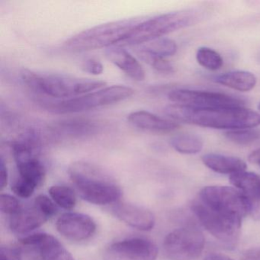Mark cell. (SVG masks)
<instances>
[{"label":"cell","mask_w":260,"mask_h":260,"mask_svg":"<svg viewBox=\"0 0 260 260\" xmlns=\"http://www.w3.org/2000/svg\"><path fill=\"white\" fill-rule=\"evenodd\" d=\"M230 182L244 197L249 215L260 220V176L245 170L231 175Z\"/></svg>","instance_id":"13"},{"label":"cell","mask_w":260,"mask_h":260,"mask_svg":"<svg viewBox=\"0 0 260 260\" xmlns=\"http://www.w3.org/2000/svg\"><path fill=\"white\" fill-rule=\"evenodd\" d=\"M57 231L72 241H83L90 238L96 231V224L87 214L68 212L62 214L56 222Z\"/></svg>","instance_id":"12"},{"label":"cell","mask_w":260,"mask_h":260,"mask_svg":"<svg viewBox=\"0 0 260 260\" xmlns=\"http://www.w3.org/2000/svg\"><path fill=\"white\" fill-rule=\"evenodd\" d=\"M257 61H258V63L260 64V53L258 54V57H257Z\"/></svg>","instance_id":"37"},{"label":"cell","mask_w":260,"mask_h":260,"mask_svg":"<svg viewBox=\"0 0 260 260\" xmlns=\"http://www.w3.org/2000/svg\"><path fill=\"white\" fill-rule=\"evenodd\" d=\"M133 127L153 133H170L179 128V123L161 118L147 111L132 112L127 117Z\"/></svg>","instance_id":"19"},{"label":"cell","mask_w":260,"mask_h":260,"mask_svg":"<svg viewBox=\"0 0 260 260\" xmlns=\"http://www.w3.org/2000/svg\"><path fill=\"white\" fill-rule=\"evenodd\" d=\"M203 234L194 228H182L167 234L164 250L170 260H194L205 248Z\"/></svg>","instance_id":"9"},{"label":"cell","mask_w":260,"mask_h":260,"mask_svg":"<svg viewBox=\"0 0 260 260\" xmlns=\"http://www.w3.org/2000/svg\"><path fill=\"white\" fill-rule=\"evenodd\" d=\"M83 71L92 75H100L104 71L103 63L95 59H88L82 65Z\"/></svg>","instance_id":"33"},{"label":"cell","mask_w":260,"mask_h":260,"mask_svg":"<svg viewBox=\"0 0 260 260\" xmlns=\"http://www.w3.org/2000/svg\"><path fill=\"white\" fill-rule=\"evenodd\" d=\"M25 85L31 90L55 99L75 98L103 89L106 82L57 74H39L29 70L22 73Z\"/></svg>","instance_id":"3"},{"label":"cell","mask_w":260,"mask_h":260,"mask_svg":"<svg viewBox=\"0 0 260 260\" xmlns=\"http://www.w3.org/2000/svg\"><path fill=\"white\" fill-rule=\"evenodd\" d=\"M158 248L152 240L141 237L112 243L105 251L104 260H156Z\"/></svg>","instance_id":"11"},{"label":"cell","mask_w":260,"mask_h":260,"mask_svg":"<svg viewBox=\"0 0 260 260\" xmlns=\"http://www.w3.org/2000/svg\"><path fill=\"white\" fill-rule=\"evenodd\" d=\"M196 60L201 66L208 71H218L223 65V60L220 54L206 47L198 49Z\"/></svg>","instance_id":"26"},{"label":"cell","mask_w":260,"mask_h":260,"mask_svg":"<svg viewBox=\"0 0 260 260\" xmlns=\"http://www.w3.org/2000/svg\"><path fill=\"white\" fill-rule=\"evenodd\" d=\"M68 174L83 200L98 205H114L121 196V189L107 172L95 164L76 161Z\"/></svg>","instance_id":"2"},{"label":"cell","mask_w":260,"mask_h":260,"mask_svg":"<svg viewBox=\"0 0 260 260\" xmlns=\"http://www.w3.org/2000/svg\"><path fill=\"white\" fill-rule=\"evenodd\" d=\"M191 211L202 226L219 241L228 246H234L238 240L242 220L219 212L198 198L193 201Z\"/></svg>","instance_id":"7"},{"label":"cell","mask_w":260,"mask_h":260,"mask_svg":"<svg viewBox=\"0 0 260 260\" xmlns=\"http://www.w3.org/2000/svg\"><path fill=\"white\" fill-rule=\"evenodd\" d=\"M202 19V12L191 9L165 13L142 20L134 27L120 46H140L178 30L194 25Z\"/></svg>","instance_id":"4"},{"label":"cell","mask_w":260,"mask_h":260,"mask_svg":"<svg viewBox=\"0 0 260 260\" xmlns=\"http://www.w3.org/2000/svg\"><path fill=\"white\" fill-rule=\"evenodd\" d=\"M202 162L208 169L220 174H234L246 170V162L236 156L208 153L202 156Z\"/></svg>","instance_id":"21"},{"label":"cell","mask_w":260,"mask_h":260,"mask_svg":"<svg viewBox=\"0 0 260 260\" xmlns=\"http://www.w3.org/2000/svg\"><path fill=\"white\" fill-rule=\"evenodd\" d=\"M172 147L182 154H197L203 149V139L194 134H180L171 139Z\"/></svg>","instance_id":"23"},{"label":"cell","mask_w":260,"mask_h":260,"mask_svg":"<svg viewBox=\"0 0 260 260\" xmlns=\"http://www.w3.org/2000/svg\"><path fill=\"white\" fill-rule=\"evenodd\" d=\"M139 49L145 52L150 53L153 55L166 58L167 57L176 54L178 47L176 42L167 38H160L156 40L147 42L144 45H140Z\"/></svg>","instance_id":"24"},{"label":"cell","mask_w":260,"mask_h":260,"mask_svg":"<svg viewBox=\"0 0 260 260\" xmlns=\"http://www.w3.org/2000/svg\"><path fill=\"white\" fill-rule=\"evenodd\" d=\"M8 170H7V166H6L5 161L3 157H1V162H0V188L1 190H4L7 187L8 183Z\"/></svg>","instance_id":"34"},{"label":"cell","mask_w":260,"mask_h":260,"mask_svg":"<svg viewBox=\"0 0 260 260\" xmlns=\"http://www.w3.org/2000/svg\"><path fill=\"white\" fill-rule=\"evenodd\" d=\"M135 90L123 85H114L75 98L61 101L40 100L42 107L57 114L79 113L116 104L132 97Z\"/></svg>","instance_id":"6"},{"label":"cell","mask_w":260,"mask_h":260,"mask_svg":"<svg viewBox=\"0 0 260 260\" xmlns=\"http://www.w3.org/2000/svg\"><path fill=\"white\" fill-rule=\"evenodd\" d=\"M214 81L234 90L249 92L256 85L257 78L249 71H237L216 76Z\"/></svg>","instance_id":"22"},{"label":"cell","mask_w":260,"mask_h":260,"mask_svg":"<svg viewBox=\"0 0 260 260\" xmlns=\"http://www.w3.org/2000/svg\"><path fill=\"white\" fill-rule=\"evenodd\" d=\"M203 260H234L228 255L220 253H210Z\"/></svg>","instance_id":"36"},{"label":"cell","mask_w":260,"mask_h":260,"mask_svg":"<svg viewBox=\"0 0 260 260\" xmlns=\"http://www.w3.org/2000/svg\"><path fill=\"white\" fill-rule=\"evenodd\" d=\"M34 202L48 216V218H51L57 214V208L55 202L48 196L40 194L35 199Z\"/></svg>","instance_id":"30"},{"label":"cell","mask_w":260,"mask_h":260,"mask_svg":"<svg viewBox=\"0 0 260 260\" xmlns=\"http://www.w3.org/2000/svg\"><path fill=\"white\" fill-rule=\"evenodd\" d=\"M142 20L135 18L96 25L70 38L64 42V48L73 52H85L120 46L134 27Z\"/></svg>","instance_id":"5"},{"label":"cell","mask_w":260,"mask_h":260,"mask_svg":"<svg viewBox=\"0 0 260 260\" xmlns=\"http://www.w3.org/2000/svg\"><path fill=\"white\" fill-rule=\"evenodd\" d=\"M18 170V178L37 188L43 185L46 177V169L32 153H19L13 156Z\"/></svg>","instance_id":"17"},{"label":"cell","mask_w":260,"mask_h":260,"mask_svg":"<svg viewBox=\"0 0 260 260\" xmlns=\"http://www.w3.org/2000/svg\"><path fill=\"white\" fill-rule=\"evenodd\" d=\"M138 54L143 61L145 62L159 72L166 73V74L174 72V68L173 65L164 57L153 55L140 49L138 50Z\"/></svg>","instance_id":"28"},{"label":"cell","mask_w":260,"mask_h":260,"mask_svg":"<svg viewBox=\"0 0 260 260\" xmlns=\"http://www.w3.org/2000/svg\"><path fill=\"white\" fill-rule=\"evenodd\" d=\"M0 260H22V251L17 246H2L0 248Z\"/></svg>","instance_id":"32"},{"label":"cell","mask_w":260,"mask_h":260,"mask_svg":"<svg viewBox=\"0 0 260 260\" xmlns=\"http://www.w3.org/2000/svg\"><path fill=\"white\" fill-rule=\"evenodd\" d=\"M108 60L124 74L136 81L145 79V71L138 60L121 46H112L106 50Z\"/></svg>","instance_id":"20"},{"label":"cell","mask_w":260,"mask_h":260,"mask_svg":"<svg viewBox=\"0 0 260 260\" xmlns=\"http://www.w3.org/2000/svg\"><path fill=\"white\" fill-rule=\"evenodd\" d=\"M258 111H259V112H260V103H259V104L258 105Z\"/></svg>","instance_id":"38"},{"label":"cell","mask_w":260,"mask_h":260,"mask_svg":"<svg viewBox=\"0 0 260 260\" xmlns=\"http://www.w3.org/2000/svg\"><path fill=\"white\" fill-rule=\"evenodd\" d=\"M48 220V216L33 202L10 217V228L15 234H26L40 228Z\"/></svg>","instance_id":"18"},{"label":"cell","mask_w":260,"mask_h":260,"mask_svg":"<svg viewBox=\"0 0 260 260\" xmlns=\"http://www.w3.org/2000/svg\"><path fill=\"white\" fill-rule=\"evenodd\" d=\"M199 199L210 208L241 220L246 214H249L244 197L234 187L225 185L204 187L199 192Z\"/></svg>","instance_id":"8"},{"label":"cell","mask_w":260,"mask_h":260,"mask_svg":"<svg viewBox=\"0 0 260 260\" xmlns=\"http://www.w3.org/2000/svg\"><path fill=\"white\" fill-rule=\"evenodd\" d=\"M168 99L176 105L203 109L243 107L245 104L243 100L234 95L191 89H175L169 93Z\"/></svg>","instance_id":"10"},{"label":"cell","mask_w":260,"mask_h":260,"mask_svg":"<svg viewBox=\"0 0 260 260\" xmlns=\"http://www.w3.org/2000/svg\"><path fill=\"white\" fill-rule=\"evenodd\" d=\"M225 136L231 142L239 145H249L260 138V131L255 128L228 131Z\"/></svg>","instance_id":"27"},{"label":"cell","mask_w":260,"mask_h":260,"mask_svg":"<svg viewBox=\"0 0 260 260\" xmlns=\"http://www.w3.org/2000/svg\"><path fill=\"white\" fill-rule=\"evenodd\" d=\"M22 205L16 198L8 194H1L0 198V210L4 214L10 215V217L17 214L21 209Z\"/></svg>","instance_id":"29"},{"label":"cell","mask_w":260,"mask_h":260,"mask_svg":"<svg viewBox=\"0 0 260 260\" xmlns=\"http://www.w3.org/2000/svg\"><path fill=\"white\" fill-rule=\"evenodd\" d=\"M259 167H260V165H259Z\"/></svg>","instance_id":"39"},{"label":"cell","mask_w":260,"mask_h":260,"mask_svg":"<svg viewBox=\"0 0 260 260\" xmlns=\"http://www.w3.org/2000/svg\"><path fill=\"white\" fill-rule=\"evenodd\" d=\"M49 194L56 205L66 210H71L76 206L77 196L71 187L66 185H53L50 188Z\"/></svg>","instance_id":"25"},{"label":"cell","mask_w":260,"mask_h":260,"mask_svg":"<svg viewBox=\"0 0 260 260\" xmlns=\"http://www.w3.org/2000/svg\"><path fill=\"white\" fill-rule=\"evenodd\" d=\"M36 188L25 181L16 178L12 184V190L13 192L22 199H28L34 194Z\"/></svg>","instance_id":"31"},{"label":"cell","mask_w":260,"mask_h":260,"mask_svg":"<svg viewBox=\"0 0 260 260\" xmlns=\"http://www.w3.org/2000/svg\"><path fill=\"white\" fill-rule=\"evenodd\" d=\"M96 123L87 119H67L50 125L49 132L56 141H79L91 138L98 132Z\"/></svg>","instance_id":"14"},{"label":"cell","mask_w":260,"mask_h":260,"mask_svg":"<svg viewBox=\"0 0 260 260\" xmlns=\"http://www.w3.org/2000/svg\"><path fill=\"white\" fill-rule=\"evenodd\" d=\"M166 115L176 122L194 124L220 130L255 128L260 125V114L244 107L203 109L173 104L164 109Z\"/></svg>","instance_id":"1"},{"label":"cell","mask_w":260,"mask_h":260,"mask_svg":"<svg viewBox=\"0 0 260 260\" xmlns=\"http://www.w3.org/2000/svg\"><path fill=\"white\" fill-rule=\"evenodd\" d=\"M248 160L252 164L260 165V148L253 150L248 156Z\"/></svg>","instance_id":"35"},{"label":"cell","mask_w":260,"mask_h":260,"mask_svg":"<svg viewBox=\"0 0 260 260\" xmlns=\"http://www.w3.org/2000/svg\"><path fill=\"white\" fill-rule=\"evenodd\" d=\"M112 214L132 228L149 231L155 225L154 214L147 208L125 202H116L111 208Z\"/></svg>","instance_id":"16"},{"label":"cell","mask_w":260,"mask_h":260,"mask_svg":"<svg viewBox=\"0 0 260 260\" xmlns=\"http://www.w3.org/2000/svg\"><path fill=\"white\" fill-rule=\"evenodd\" d=\"M20 242L37 248L42 260H74L71 252L51 234L36 233L22 237Z\"/></svg>","instance_id":"15"}]
</instances>
